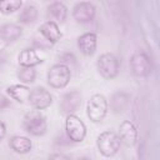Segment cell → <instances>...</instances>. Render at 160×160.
Returning <instances> with one entry per match:
<instances>
[{"label":"cell","instance_id":"cell-1","mask_svg":"<svg viewBox=\"0 0 160 160\" xmlns=\"http://www.w3.org/2000/svg\"><path fill=\"white\" fill-rule=\"evenodd\" d=\"M22 126L26 132L34 136H41L48 130V121L45 115L38 110H30L28 111L22 118Z\"/></svg>","mask_w":160,"mask_h":160},{"label":"cell","instance_id":"cell-2","mask_svg":"<svg viewBox=\"0 0 160 160\" xmlns=\"http://www.w3.org/2000/svg\"><path fill=\"white\" fill-rule=\"evenodd\" d=\"M109 102L102 94H94L86 102V115L92 122H100L108 114Z\"/></svg>","mask_w":160,"mask_h":160},{"label":"cell","instance_id":"cell-3","mask_svg":"<svg viewBox=\"0 0 160 160\" xmlns=\"http://www.w3.org/2000/svg\"><path fill=\"white\" fill-rule=\"evenodd\" d=\"M120 145H121V141L119 139V135L111 130L102 131L98 136V140H96L98 150L105 158L114 156L119 151Z\"/></svg>","mask_w":160,"mask_h":160},{"label":"cell","instance_id":"cell-4","mask_svg":"<svg viewBox=\"0 0 160 160\" xmlns=\"http://www.w3.org/2000/svg\"><path fill=\"white\" fill-rule=\"evenodd\" d=\"M96 69L104 79L111 80L116 78L119 74L120 70L119 59L112 52H104L96 60Z\"/></svg>","mask_w":160,"mask_h":160},{"label":"cell","instance_id":"cell-5","mask_svg":"<svg viewBox=\"0 0 160 160\" xmlns=\"http://www.w3.org/2000/svg\"><path fill=\"white\" fill-rule=\"evenodd\" d=\"M48 84L54 89H64L68 86L71 79L70 68L66 64L59 62L52 65L48 71Z\"/></svg>","mask_w":160,"mask_h":160},{"label":"cell","instance_id":"cell-6","mask_svg":"<svg viewBox=\"0 0 160 160\" xmlns=\"http://www.w3.org/2000/svg\"><path fill=\"white\" fill-rule=\"evenodd\" d=\"M65 131L71 141L81 142L86 136V125L78 115L69 114L65 119Z\"/></svg>","mask_w":160,"mask_h":160},{"label":"cell","instance_id":"cell-7","mask_svg":"<svg viewBox=\"0 0 160 160\" xmlns=\"http://www.w3.org/2000/svg\"><path fill=\"white\" fill-rule=\"evenodd\" d=\"M130 70L138 78L148 76L151 72V60L150 56L144 51H136L131 55L130 61Z\"/></svg>","mask_w":160,"mask_h":160},{"label":"cell","instance_id":"cell-8","mask_svg":"<svg viewBox=\"0 0 160 160\" xmlns=\"http://www.w3.org/2000/svg\"><path fill=\"white\" fill-rule=\"evenodd\" d=\"M95 14H96V9L94 4H91L90 1H80L75 4L71 11L72 19L80 24L91 22L95 18Z\"/></svg>","mask_w":160,"mask_h":160},{"label":"cell","instance_id":"cell-9","mask_svg":"<svg viewBox=\"0 0 160 160\" xmlns=\"http://www.w3.org/2000/svg\"><path fill=\"white\" fill-rule=\"evenodd\" d=\"M28 101L30 102V105L34 109L44 110L52 104V95L45 88L38 86V88L30 90V95H29Z\"/></svg>","mask_w":160,"mask_h":160},{"label":"cell","instance_id":"cell-10","mask_svg":"<svg viewBox=\"0 0 160 160\" xmlns=\"http://www.w3.org/2000/svg\"><path fill=\"white\" fill-rule=\"evenodd\" d=\"M118 135L121 144H124L128 148H131L138 142V129L130 120H124L119 125Z\"/></svg>","mask_w":160,"mask_h":160},{"label":"cell","instance_id":"cell-11","mask_svg":"<svg viewBox=\"0 0 160 160\" xmlns=\"http://www.w3.org/2000/svg\"><path fill=\"white\" fill-rule=\"evenodd\" d=\"M81 100H82V95H81V92L79 90H72L70 92H66L61 98V102H60L61 112L65 114V115L74 114L80 108Z\"/></svg>","mask_w":160,"mask_h":160},{"label":"cell","instance_id":"cell-12","mask_svg":"<svg viewBox=\"0 0 160 160\" xmlns=\"http://www.w3.org/2000/svg\"><path fill=\"white\" fill-rule=\"evenodd\" d=\"M98 36L95 32H84L78 38V48L85 56H91L96 51Z\"/></svg>","mask_w":160,"mask_h":160},{"label":"cell","instance_id":"cell-13","mask_svg":"<svg viewBox=\"0 0 160 160\" xmlns=\"http://www.w3.org/2000/svg\"><path fill=\"white\" fill-rule=\"evenodd\" d=\"M39 31L50 44H56L62 36L60 28H59V24L52 21V20H48V21L42 22L39 28Z\"/></svg>","mask_w":160,"mask_h":160},{"label":"cell","instance_id":"cell-14","mask_svg":"<svg viewBox=\"0 0 160 160\" xmlns=\"http://www.w3.org/2000/svg\"><path fill=\"white\" fill-rule=\"evenodd\" d=\"M18 62L20 66L35 68L36 65L42 62V59L36 54L34 49H24L18 55Z\"/></svg>","mask_w":160,"mask_h":160},{"label":"cell","instance_id":"cell-15","mask_svg":"<svg viewBox=\"0 0 160 160\" xmlns=\"http://www.w3.org/2000/svg\"><path fill=\"white\" fill-rule=\"evenodd\" d=\"M9 148L16 154H26L31 150L32 142L29 138L21 135H14L9 140Z\"/></svg>","mask_w":160,"mask_h":160},{"label":"cell","instance_id":"cell-16","mask_svg":"<svg viewBox=\"0 0 160 160\" xmlns=\"http://www.w3.org/2000/svg\"><path fill=\"white\" fill-rule=\"evenodd\" d=\"M48 15L50 16V20L61 24L68 18V8L61 1H54L48 6Z\"/></svg>","mask_w":160,"mask_h":160},{"label":"cell","instance_id":"cell-17","mask_svg":"<svg viewBox=\"0 0 160 160\" xmlns=\"http://www.w3.org/2000/svg\"><path fill=\"white\" fill-rule=\"evenodd\" d=\"M6 94L14 99L18 102H25L29 100V95H30V89L25 85V84H14L6 88Z\"/></svg>","mask_w":160,"mask_h":160},{"label":"cell","instance_id":"cell-18","mask_svg":"<svg viewBox=\"0 0 160 160\" xmlns=\"http://www.w3.org/2000/svg\"><path fill=\"white\" fill-rule=\"evenodd\" d=\"M22 35V28L18 24H4L0 26V39L5 41H15Z\"/></svg>","mask_w":160,"mask_h":160},{"label":"cell","instance_id":"cell-19","mask_svg":"<svg viewBox=\"0 0 160 160\" xmlns=\"http://www.w3.org/2000/svg\"><path fill=\"white\" fill-rule=\"evenodd\" d=\"M38 9L34 5H26L22 8V10L20 11L18 19L19 22L21 24H31L38 19Z\"/></svg>","mask_w":160,"mask_h":160},{"label":"cell","instance_id":"cell-20","mask_svg":"<svg viewBox=\"0 0 160 160\" xmlns=\"http://www.w3.org/2000/svg\"><path fill=\"white\" fill-rule=\"evenodd\" d=\"M22 8V0H0V12L10 15Z\"/></svg>","mask_w":160,"mask_h":160},{"label":"cell","instance_id":"cell-21","mask_svg":"<svg viewBox=\"0 0 160 160\" xmlns=\"http://www.w3.org/2000/svg\"><path fill=\"white\" fill-rule=\"evenodd\" d=\"M19 81L21 84H31L35 81V78H36V71L34 68H25V66H21L20 70L18 71L16 74Z\"/></svg>","mask_w":160,"mask_h":160},{"label":"cell","instance_id":"cell-22","mask_svg":"<svg viewBox=\"0 0 160 160\" xmlns=\"http://www.w3.org/2000/svg\"><path fill=\"white\" fill-rule=\"evenodd\" d=\"M5 135H6V125H5L4 121L0 120V141H2Z\"/></svg>","mask_w":160,"mask_h":160},{"label":"cell","instance_id":"cell-23","mask_svg":"<svg viewBox=\"0 0 160 160\" xmlns=\"http://www.w3.org/2000/svg\"><path fill=\"white\" fill-rule=\"evenodd\" d=\"M6 106H9V100H8L5 96L0 95V110H2V109L6 108Z\"/></svg>","mask_w":160,"mask_h":160},{"label":"cell","instance_id":"cell-24","mask_svg":"<svg viewBox=\"0 0 160 160\" xmlns=\"http://www.w3.org/2000/svg\"><path fill=\"white\" fill-rule=\"evenodd\" d=\"M49 158H50V159H65V160L69 159V156H68V155H64V154H52V155H50Z\"/></svg>","mask_w":160,"mask_h":160},{"label":"cell","instance_id":"cell-25","mask_svg":"<svg viewBox=\"0 0 160 160\" xmlns=\"http://www.w3.org/2000/svg\"><path fill=\"white\" fill-rule=\"evenodd\" d=\"M0 49H1V39H0Z\"/></svg>","mask_w":160,"mask_h":160}]
</instances>
